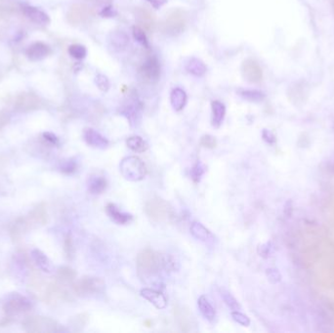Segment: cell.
Here are the masks:
<instances>
[{"instance_id":"d4e9b609","label":"cell","mask_w":334,"mask_h":333,"mask_svg":"<svg viewBox=\"0 0 334 333\" xmlns=\"http://www.w3.org/2000/svg\"><path fill=\"white\" fill-rule=\"evenodd\" d=\"M212 107V124L215 127H219L225 119L226 106L220 101H213L211 103Z\"/></svg>"},{"instance_id":"1f68e13d","label":"cell","mask_w":334,"mask_h":333,"mask_svg":"<svg viewBox=\"0 0 334 333\" xmlns=\"http://www.w3.org/2000/svg\"><path fill=\"white\" fill-rule=\"evenodd\" d=\"M69 54L76 60H82L87 55V50L83 45L74 44L69 47Z\"/></svg>"},{"instance_id":"83f0119b","label":"cell","mask_w":334,"mask_h":333,"mask_svg":"<svg viewBox=\"0 0 334 333\" xmlns=\"http://www.w3.org/2000/svg\"><path fill=\"white\" fill-rule=\"evenodd\" d=\"M240 95H241V97H243L244 100H247L249 102H254V103L262 102L266 97L265 93H263L262 91L255 90V89L240 90Z\"/></svg>"},{"instance_id":"74e56055","label":"cell","mask_w":334,"mask_h":333,"mask_svg":"<svg viewBox=\"0 0 334 333\" xmlns=\"http://www.w3.org/2000/svg\"><path fill=\"white\" fill-rule=\"evenodd\" d=\"M95 82L97 87L103 92H106L109 89V80L104 75H98L95 78Z\"/></svg>"},{"instance_id":"ac0fdd59","label":"cell","mask_w":334,"mask_h":333,"mask_svg":"<svg viewBox=\"0 0 334 333\" xmlns=\"http://www.w3.org/2000/svg\"><path fill=\"white\" fill-rule=\"evenodd\" d=\"M108 43L115 50L121 51L124 50L129 44V37L128 35L122 30H115L112 31L108 35Z\"/></svg>"},{"instance_id":"52a82bcc","label":"cell","mask_w":334,"mask_h":333,"mask_svg":"<svg viewBox=\"0 0 334 333\" xmlns=\"http://www.w3.org/2000/svg\"><path fill=\"white\" fill-rule=\"evenodd\" d=\"M186 26V16L185 13L177 10L168 16L164 23V29L168 34L176 35L181 33Z\"/></svg>"},{"instance_id":"cb8c5ba5","label":"cell","mask_w":334,"mask_h":333,"mask_svg":"<svg viewBox=\"0 0 334 333\" xmlns=\"http://www.w3.org/2000/svg\"><path fill=\"white\" fill-rule=\"evenodd\" d=\"M175 317L182 330L186 331V326H188L189 330H191V326L193 325L194 322V317L187 309L177 308L175 310Z\"/></svg>"},{"instance_id":"9c48e42d","label":"cell","mask_w":334,"mask_h":333,"mask_svg":"<svg viewBox=\"0 0 334 333\" xmlns=\"http://www.w3.org/2000/svg\"><path fill=\"white\" fill-rule=\"evenodd\" d=\"M141 295H142V297H144L149 302L152 303L155 308H157L159 310L166 308V297L157 290L151 289V288H143L141 290Z\"/></svg>"},{"instance_id":"ffe728a7","label":"cell","mask_w":334,"mask_h":333,"mask_svg":"<svg viewBox=\"0 0 334 333\" xmlns=\"http://www.w3.org/2000/svg\"><path fill=\"white\" fill-rule=\"evenodd\" d=\"M170 102H171V106L176 112L182 110L187 104L186 92L179 87L174 88L170 95Z\"/></svg>"},{"instance_id":"f6af8a7d","label":"cell","mask_w":334,"mask_h":333,"mask_svg":"<svg viewBox=\"0 0 334 333\" xmlns=\"http://www.w3.org/2000/svg\"><path fill=\"white\" fill-rule=\"evenodd\" d=\"M148 1L152 4L154 8L157 9V8L161 7L163 4H165L167 0H148Z\"/></svg>"},{"instance_id":"603a6c76","label":"cell","mask_w":334,"mask_h":333,"mask_svg":"<svg viewBox=\"0 0 334 333\" xmlns=\"http://www.w3.org/2000/svg\"><path fill=\"white\" fill-rule=\"evenodd\" d=\"M198 306L201 315L209 321H213L216 318V311L213 308L211 303L208 301V299L202 295L198 298Z\"/></svg>"},{"instance_id":"7c38bea8","label":"cell","mask_w":334,"mask_h":333,"mask_svg":"<svg viewBox=\"0 0 334 333\" xmlns=\"http://www.w3.org/2000/svg\"><path fill=\"white\" fill-rule=\"evenodd\" d=\"M242 73L245 80L249 82H257L262 77V72L257 63L252 60H246L243 62Z\"/></svg>"},{"instance_id":"ba28073f","label":"cell","mask_w":334,"mask_h":333,"mask_svg":"<svg viewBox=\"0 0 334 333\" xmlns=\"http://www.w3.org/2000/svg\"><path fill=\"white\" fill-rule=\"evenodd\" d=\"M141 112H142V105L136 99L130 100L122 108V115L129 121L131 125H136L141 117Z\"/></svg>"},{"instance_id":"d590c367","label":"cell","mask_w":334,"mask_h":333,"mask_svg":"<svg viewBox=\"0 0 334 333\" xmlns=\"http://www.w3.org/2000/svg\"><path fill=\"white\" fill-rule=\"evenodd\" d=\"M272 251H273V243L271 242H266V243L259 245L258 254L262 258L267 259V258L270 257L272 254Z\"/></svg>"},{"instance_id":"d6986e66","label":"cell","mask_w":334,"mask_h":333,"mask_svg":"<svg viewBox=\"0 0 334 333\" xmlns=\"http://www.w3.org/2000/svg\"><path fill=\"white\" fill-rule=\"evenodd\" d=\"M47 221H48V214L45 205L43 203L37 205L30 213V216L28 218V222L30 223V226H31V222L35 225H45Z\"/></svg>"},{"instance_id":"ee69618b","label":"cell","mask_w":334,"mask_h":333,"mask_svg":"<svg viewBox=\"0 0 334 333\" xmlns=\"http://www.w3.org/2000/svg\"><path fill=\"white\" fill-rule=\"evenodd\" d=\"M101 16L103 17H106V18H112L114 16L117 15V12L115 11V9L112 7V6H107V7H105L102 12L100 13Z\"/></svg>"},{"instance_id":"8fae6325","label":"cell","mask_w":334,"mask_h":333,"mask_svg":"<svg viewBox=\"0 0 334 333\" xmlns=\"http://www.w3.org/2000/svg\"><path fill=\"white\" fill-rule=\"evenodd\" d=\"M106 212L112 221L119 225H126L133 219V216L131 214L120 210V208L114 203H108L106 205Z\"/></svg>"},{"instance_id":"b9f144b4","label":"cell","mask_w":334,"mask_h":333,"mask_svg":"<svg viewBox=\"0 0 334 333\" xmlns=\"http://www.w3.org/2000/svg\"><path fill=\"white\" fill-rule=\"evenodd\" d=\"M42 136H43V139L45 140L46 142L49 143L52 146H58L59 143H60L59 138L52 132H44L42 134Z\"/></svg>"},{"instance_id":"e0dca14e","label":"cell","mask_w":334,"mask_h":333,"mask_svg":"<svg viewBox=\"0 0 334 333\" xmlns=\"http://www.w3.org/2000/svg\"><path fill=\"white\" fill-rule=\"evenodd\" d=\"M190 230H191V234L200 242L213 243L215 241V237L213 236L212 233L199 222L192 223Z\"/></svg>"},{"instance_id":"836d02e7","label":"cell","mask_w":334,"mask_h":333,"mask_svg":"<svg viewBox=\"0 0 334 333\" xmlns=\"http://www.w3.org/2000/svg\"><path fill=\"white\" fill-rule=\"evenodd\" d=\"M266 275L270 284L277 285L282 282V273L275 268H269L266 270Z\"/></svg>"},{"instance_id":"5b68a950","label":"cell","mask_w":334,"mask_h":333,"mask_svg":"<svg viewBox=\"0 0 334 333\" xmlns=\"http://www.w3.org/2000/svg\"><path fill=\"white\" fill-rule=\"evenodd\" d=\"M105 287L106 284L101 278L84 276L76 282L73 286V289L77 295L87 296L103 292L105 290Z\"/></svg>"},{"instance_id":"4fadbf2b","label":"cell","mask_w":334,"mask_h":333,"mask_svg":"<svg viewBox=\"0 0 334 333\" xmlns=\"http://www.w3.org/2000/svg\"><path fill=\"white\" fill-rule=\"evenodd\" d=\"M50 47L43 42H34L28 47L26 54L31 61H41L50 54Z\"/></svg>"},{"instance_id":"4316f807","label":"cell","mask_w":334,"mask_h":333,"mask_svg":"<svg viewBox=\"0 0 334 333\" xmlns=\"http://www.w3.org/2000/svg\"><path fill=\"white\" fill-rule=\"evenodd\" d=\"M127 146L135 152H144L148 149V144L140 136H132L127 139Z\"/></svg>"},{"instance_id":"3957f363","label":"cell","mask_w":334,"mask_h":333,"mask_svg":"<svg viewBox=\"0 0 334 333\" xmlns=\"http://www.w3.org/2000/svg\"><path fill=\"white\" fill-rule=\"evenodd\" d=\"M32 303L26 296L20 293H12L7 297L6 302L3 305L4 321L7 322L12 318H18L22 315L28 314L32 309Z\"/></svg>"},{"instance_id":"8d00e7d4","label":"cell","mask_w":334,"mask_h":333,"mask_svg":"<svg viewBox=\"0 0 334 333\" xmlns=\"http://www.w3.org/2000/svg\"><path fill=\"white\" fill-rule=\"evenodd\" d=\"M232 318L235 321H237L238 323H240L243 326H249V324H250L249 318L239 311H233Z\"/></svg>"},{"instance_id":"e575fe53","label":"cell","mask_w":334,"mask_h":333,"mask_svg":"<svg viewBox=\"0 0 334 333\" xmlns=\"http://www.w3.org/2000/svg\"><path fill=\"white\" fill-rule=\"evenodd\" d=\"M133 36L135 38L137 42H139L140 44H142L145 47L149 46V42H148V38L147 35L145 33L144 30L140 27H134L133 28Z\"/></svg>"},{"instance_id":"60d3db41","label":"cell","mask_w":334,"mask_h":333,"mask_svg":"<svg viewBox=\"0 0 334 333\" xmlns=\"http://www.w3.org/2000/svg\"><path fill=\"white\" fill-rule=\"evenodd\" d=\"M262 138L268 145H271V146L274 145L275 142H276V138L274 136V134L269 129H263Z\"/></svg>"},{"instance_id":"f1b7e54d","label":"cell","mask_w":334,"mask_h":333,"mask_svg":"<svg viewBox=\"0 0 334 333\" xmlns=\"http://www.w3.org/2000/svg\"><path fill=\"white\" fill-rule=\"evenodd\" d=\"M77 168H78V163H77L76 158H74V157L64 159L59 164V169L62 173L68 174V175L75 173L77 170Z\"/></svg>"},{"instance_id":"277c9868","label":"cell","mask_w":334,"mask_h":333,"mask_svg":"<svg viewBox=\"0 0 334 333\" xmlns=\"http://www.w3.org/2000/svg\"><path fill=\"white\" fill-rule=\"evenodd\" d=\"M120 169L122 176L128 181H141L147 175V167L138 156H127L121 161Z\"/></svg>"},{"instance_id":"5bb4252c","label":"cell","mask_w":334,"mask_h":333,"mask_svg":"<svg viewBox=\"0 0 334 333\" xmlns=\"http://www.w3.org/2000/svg\"><path fill=\"white\" fill-rule=\"evenodd\" d=\"M83 137L85 142L94 148L98 149H106L108 146V141L107 139L100 134L98 131L92 129V128H87L84 130Z\"/></svg>"},{"instance_id":"4dcf8cb0","label":"cell","mask_w":334,"mask_h":333,"mask_svg":"<svg viewBox=\"0 0 334 333\" xmlns=\"http://www.w3.org/2000/svg\"><path fill=\"white\" fill-rule=\"evenodd\" d=\"M206 171V167L201 162V161H198L194 166L192 167L191 171H190V175L192 180L195 183H198L201 180L202 176L204 175Z\"/></svg>"},{"instance_id":"9a60e30c","label":"cell","mask_w":334,"mask_h":333,"mask_svg":"<svg viewBox=\"0 0 334 333\" xmlns=\"http://www.w3.org/2000/svg\"><path fill=\"white\" fill-rule=\"evenodd\" d=\"M31 257L35 265L42 271V272L50 273L53 272L54 267L51 260L47 257L45 253H43L38 248H33L31 251Z\"/></svg>"},{"instance_id":"7bdbcfd3","label":"cell","mask_w":334,"mask_h":333,"mask_svg":"<svg viewBox=\"0 0 334 333\" xmlns=\"http://www.w3.org/2000/svg\"><path fill=\"white\" fill-rule=\"evenodd\" d=\"M293 213V202L291 199H288L284 206V214L287 218H291Z\"/></svg>"},{"instance_id":"8992f818","label":"cell","mask_w":334,"mask_h":333,"mask_svg":"<svg viewBox=\"0 0 334 333\" xmlns=\"http://www.w3.org/2000/svg\"><path fill=\"white\" fill-rule=\"evenodd\" d=\"M24 329L28 332H56L59 331V324L47 317H30L23 322Z\"/></svg>"},{"instance_id":"f35d334b","label":"cell","mask_w":334,"mask_h":333,"mask_svg":"<svg viewBox=\"0 0 334 333\" xmlns=\"http://www.w3.org/2000/svg\"><path fill=\"white\" fill-rule=\"evenodd\" d=\"M64 246H65V252H66L67 257L68 259H72L74 256V243H73L72 236L70 234L65 238Z\"/></svg>"},{"instance_id":"f546056e","label":"cell","mask_w":334,"mask_h":333,"mask_svg":"<svg viewBox=\"0 0 334 333\" xmlns=\"http://www.w3.org/2000/svg\"><path fill=\"white\" fill-rule=\"evenodd\" d=\"M57 276H58V279L61 282L70 283V282L74 281V279L76 278V272L72 268H70V267L63 266V267H60L58 269Z\"/></svg>"},{"instance_id":"7402d4cb","label":"cell","mask_w":334,"mask_h":333,"mask_svg":"<svg viewBox=\"0 0 334 333\" xmlns=\"http://www.w3.org/2000/svg\"><path fill=\"white\" fill-rule=\"evenodd\" d=\"M186 70L192 76L200 77L205 75L206 66L202 61L198 58H191L186 63Z\"/></svg>"},{"instance_id":"30bf717a","label":"cell","mask_w":334,"mask_h":333,"mask_svg":"<svg viewBox=\"0 0 334 333\" xmlns=\"http://www.w3.org/2000/svg\"><path fill=\"white\" fill-rule=\"evenodd\" d=\"M142 73L147 79L151 81L158 79L160 76V65L156 57L151 56L146 60L142 67Z\"/></svg>"},{"instance_id":"484cf974","label":"cell","mask_w":334,"mask_h":333,"mask_svg":"<svg viewBox=\"0 0 334 333\" xmlns=\"http://www.w3.org/2000/svg\"><path fill=\"white\" fill-rule=\"evenodd\" d=\"M106 178L102 176H92L88 180V191L93 195L102 194L106 189Z\"/></svg>"},{"instance_id":"7a4b0ae2","label":"cell","mask_w":334,"mask_h":333,"mask_svg":"<svg viewBox=\"0 0 334 333\" xmlns=\"http://www.w3.org/2000/svg\"><path fill=\"white\" fill-rule=\"evenodd\" d=\"M163 267L164 258L152 249L143 250L137 257V268L143 276H153L157 274Z\"/></svg>"},{"instance_id":"d6a6232c","label":"cell","mask_w":334,"mask_h":333,"mask_svg":"<svg viewBox=\"0 0 334 333\" xmlns=\"http://www.w3.org/2000/svg\"><path fill=\"white\" fill-rule=\"evenodd\" d=\"M221 297L223 298L224 302L226 303V305L228 306L231 310H233V311H239V310H241L240 303L238 302V300L228 291L222 290L221 291Z\"/></svg>"},{"instance_id":"2e32d148","label":"cell","mask_w":334,"mask_h":333,"mask_svg":"<svg viewBox=\"0 0 334 333\" xmlns=\"http://www.w3.org/2000/svg\"><path fill=\"white\" fill-rule=\"evenodd\" d=\"M23 13L28 19H30L33 23L38 25H48L50 23V18L44 11L33 7V6H24Z\"/></svg>"},{"instance_id":"44dd1931","label":"cell","mask_w":334,"mask_h":333,"mask_svg":"<svg viewBox=\"0 0 334 333\" xmlns=\"http://www.w3.org/2000/svg\"><path fill=\"white\" fill-rule=\"evenodd\" d=\"M136 21L139 26L144 30H153L154 18L150 11L146 9H138L136 11Z\"/></svg>"},{"instance_id":"6da1fadb","label":"cell","mask_w":334,"mask_h":333,"mask_svg":"<svg viewBox=\"0 0 334 333\" xmlns=\"http://www.w3.org/2000/svg\"><path fill=\"white\" fill-rule=\"evenodd\" d=\"M145 212L152 222L160 224L170 223L176 217V213L171 204L158 197H153L146 203Z\"/></svg>"},{"instance_id":"ab89813d","label":"cell","mask_w":334,"mask_h":333,"mask_svg":"<svg viewBox=\"0 0 334 333\" xmlns=\"http://www.w3.org/2000/svg\"><path fill=\"white\" fill-rule=\"evenodd\" d=\"M200 144L207 148V149H214L216 147V139L211 135H204L200 140Z\"/></svg>"}]
</instances>
